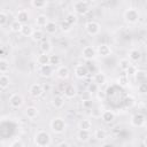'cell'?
Returning <instances> with one entry per match:
<instances>
[{
  "label": "cell",
  "mask_w": 147,
  "mask_h": 147,
  "mask_svg": "<svg viewBox=\"0 0 147 147\" xmlns=\"http://www.w3.org/2000/svg\"><path fill=\"white\" fill-rule=\"evenodd\" d=\"M62 146H69V144H67V142H60L59 145H57V147H62Z\"/></svg>",
  "instance_id": "c3c4849f"
},
{
  "label": "cell",
  "mask_w": 147,
  "mask_h": 147,
  "mask_svg": "<svg viewBox=\"0 0 147 147\" xmlns=\"http://www.w3.org/2000/svg\"><path fill=\"white\" fill-rule=\"evenodd\" d=\"M22 23H20L17 20H15V21H13L11 23H10V30L13 31V32H15V33H18L20 31H21V28H22Z\"/></svg>",
  "instance_id": "e575fe53"
},
{
  "label": "cell",
  "mask_w": 147,
  "mask_h": 147,
  "mask_svg": "<svg viewBox=\"0 0 147 147\" xmlns=\"http://www.w3.org/2000/svg\"><path fill=\"white\" fill-rule=\"evenodd\" d=\"M76 1H77V0H76Z\"/></svg>",
  "instance_id": "816d5d0a"
},
{
  "label": "cell",
  "mask_w": 147,
  "mask_h": 147,
  "mask_svg": "<svg viewBox=\"0 0 147 147\" xmlns=\"http://www.w3.org/2000/svg\"><path fill=\"white\" fill-rule=\"evenodd\" d=\"M139 17H140V14L136 8H127L124 11V20L129 24H136L139 21Z\"/></svg>",
  "instance_id": "3957f363"
},
{
  "label": "cell",
  "mask_w": 147,
  "mask_h": 147,
  "mask_svg": "<svg viewBox=\"0 0 147 147\" xmlns=\"http://www.w3.org/2000/svg\"><path fill=\"white\" fill-rule=\"evenodd\" d=\"M83 1H85V2L88 3V5H91L92 2H94V0H83Z\"/></svg>",
  "instance_id": "681fc988"
},
{
  "label": "cell",
  "mask_w": 147,
  "mask_h": 147,
  "mask_svg": "<svg viewBox=\"0 0 147 147\" xmlns=\"http://www.w3.org/2000/svg\"><path fill=\"white\" fill-rule=\"evenodd\" d=\"M71 26H72V25H70L67 21H63V22L60 24V26H59V28H60L63 32H69V31L71 30Z\"/></svg>",
  "instance_id": "ab89813d"
},
{
  "label": "cell",
  "mask_w": 147,
  "mask_h": 147,
  "mask_svg": "<svg viewBox=\"0 0 147 147\" xmlns=\"http://www.w3.org/2000/svg\"><path fill=\"white\" fill-rule=\"evenodd\" d=\"M64 102H65L64 101V96H62V95H55V96L52 98V101H51L52 106L54 108H56V109L62 108L64 106Z\"/></svg>",
  "instance_id": "44dd1931"
},
{
  "label": "cell",
  "mask_w": 147,
  "mask_h": 147,
  "mask_svg": "<svg viewBox=\"0 0 147 147\" xmlns=\"http://www.w3.org/2000/svg\"><path fill=\"white\" fill-rule=\"evenodd\" d=\"M48 17L45 15V14H39L37 17H36V21H34V23H36V25L38 26V28H44L47 23H48Z\"/></svg>",
  "instance_id": "cb8c5ba5"
},
{
  "label": "cell",
  "mask_w": 147,
  "mask_h": 147,
  "mask_svg": "<svg viewBox=\"0 0 147 147\" xmlns=\"http://www.w3.org/2000/svg\"><path fill=\"white\" fill-rule=\"evenodd\" d=\"M30 38H31L34 42H40V41L45 38V33H44L42 30H40V29H36V30L32 31Z\"/></svg>",
  "instance_id": "603a6c76"
},
{
  "label": "cell",
  "mask_w": 147,
  "mask_h": 147,
  "mask_svg": "<svg viewBox=\"0 0 147 147\" xmlns=\"http://www.w3.org/2000/svg\"><path fill=\"white\" fill-rule=\"evenodd\" d=\"M29 94L31 98L33 99H38L44 94V88L42 85L39 83H33L30 87H29Z\"/></svg>",
  "instance_id": "52a82bcc"
},
{
  "label": "cell",
  "mask_w": 147,
  "mask_h": 147,
  "mask_svg": "<svg viewBox=\"0 0 147 147\" xmlns=\"http://www.w3.org/2000/svg\"><path fill=\"white\" fill-rule=\"evenodd\" d=\"M138 93L140 95H145L147 93V84H146V82L138 84Z\"/></svg>",
  "instance_id": "74e56055"
},
{
  "label": "cell",
  "mask_w": 147,
  "mask_h": 147,
  "mask_svg": "<svg viewBox=\"0 0 147 147\" xmlns=\"http://www.w3.org/2000/svg\"><path fill=\"white\" fill-rule=\"evenodd\" d=\"M76 138H77V140L80 141V142H87V141L91 139V132H90V130L79 129V130L77 131Z\"/></svg>",
  "instance_id": "4fadbf2b"
},
{
  "label": "cell",
  "mask_w": 147,
  "mask_h": 147,
  "mask_svg": "<svg viewBox=\"0 0 147 147\" xmlns=\"http://www.w3.org/2000/svg\"><path fill=\"white\" fill-rule=\"evenodd\" d=\"M111 54V48L109 45L107 44H100L96 48V55L101 56V57H107Z\"/></svg>",
  "instance_id": "7c38bea8"
},
{
  "label": "cell",
  "mask_w": 147,
  "mask_h": 147,
  "mask_svg": "<svg viewBox=\"0 0 147 147\" xmlns=\"http://www.w3.org/2000/svg\"><path fill=\"white\" fill-rule=\"evenodd\" d=\"M47 5V0H31V6L37 9H42Z\"/></svg>",
  "instance_id": "d6a6232c"
},
{
  "label": "cell",
  "mask_w": 147,
  "mask_h": 147,
  "mask_svg": "<svg viewBox=\"0 0 147 147\" xmlns=\"http://www.w3.org/2000/svg\"><path fill=\"white\" fill-rule=\"evenodd\" d=\"M93 106V102L91 99H87V100H83V107L84 108H92Z\"/></svg>",
  "instance_id": "bcb514c9"
},
{
  "label": "cell",
  "mask_w": 147,
  "mask_h": 147,
  "mask_svg": "<svg viewBox=\"0 0 147 147\" xmlns=\"http://www.w3.org/2000/svg\"><path fill=\"white\" fill-rule=\"evenodd\" d=\"M129 60L131 62H139L141 60V52L138 48H132L129 51Z\"/></svg>",
  "instance_id": "ac0fdd59"
},
{
  "label": "cell",
  "mask_w": 147,
  "mask_h": 147,
  "mask_svg": "<svg viewBox=\"0 0 147 147\" xmlns=\"http://www.w3.org/2000/svg\"><path fill=\"white\" fill-rule=\"evenodd\" d=\"M134 99L132 98V96H126L125 98V100H124V105H125V107L126 108H131L132 106H134Z\"/></svg>",
  "instance_id": "60d3db41"
},
{
  "label": "cell",
  "mask_w": 147,
  "mask_h": 147,
  "mask_svg": "<svg viewBox=\"0 0 147 147\" xmlns=\"http://www.w3.org/2000/svg\"><path fill=\"white\" fill-rule=\"evenodd\" d=\"M60 63H61V56L60 55H57V54L49 55V64L55 67V65H59Z\"/></svg>",
  "instance_id": "d590c367"
},
{
  "label": "cell",
  "mask_w": 147,
  "mask_h": 147,
  "mask_svg": "<svg viewBox=\"0 0 147 147\" xmlns=\"http://www.w3.org/2000/svg\"><path fill=\"white\" fill-rule=\"evenodd\" d=\"M44 28H45V31H46L48 34H54V33L57 31L59 25H57L55 22H53V21H48V23H47Z\"/></svg>",
  "instance_id": "d4e9b609"
},
{
  "label": "cell",
  "mask_w": 147,
  "mask_h": 147,
  "mask_svg": "<svg viewBox=\"0 0 147 147\" xmlns=\"http://www.w3.org/2000/svg\"><path fill=\"white\" fill-rule=\"evenodd\" d=\"M78 129H83V130H90L92 129V122L87 118H84V119H80L79 123H78Z\"/></svg>",
  "instance_id": "4dcf8cb0"
},
{
  "label": "cell",
  "mask_w": 147,
  "mask_h": 147,
  "mask_svg": "<svg viewBox=\"0 0 147 147\" xmlns=\"http://www.w3.org/2000/svg\"><path fill=\"white\" fill-rule=\"evenodd\" d=\"M130 124L134 127H144L146 124V116L142 113H136L131 116Z\"/></svg>",
  "instance_id": "5b68a950"
},
{
  "label": "cell",
  "mask_w": 147,
  "mask_h": 147,
  "mask_svg": "<svg viewBox=\"0 0 147 147\" xmlns=\"http://www.w3.org/2000/svg\"><path fill=\"white\" fill-rule=\"evenodd\" d=\"M87 91H88L91 94L96 93V92L99 91V85H96L94 82H93V83H90L88 86H87Z\"/></svg>",
  "instance_id": "f35d334b"
},
{
  "label": "cell",
  "mask_w": 147,
  "mask_h": 147,
  "mask_svg": "<svg viewBox=\"0 0 147 147\" xmlns=\"http://www.w3.org/2000/svg\"><path fill=\"white\" fill-rule=\"evenodd\" d=\"M133 77H134L136 83L139 84V83H144V82H146V79H147V74H146V71L142 70V69H137V71L134 72Z\"/></svg>",
  "instance_id": "d6986e66"
},
{
  "label": "cell",
  "mask_w": 147,
  "mask_h": 147,
  "mask_svg": "<svg viewBox=\"0 0 147 147\" xmlns=\"http://www.w3.org/2000/svg\"><path fill=\"white\" fill-rule=\"evenodd\" d=\"M74 11L76 15H86L88 11H90V5L86 3L85 1L83 0H77L75 3H74Z\"/></svg>",
  "instance_id": "277c9868"
},
{
  "label": "cell",
  "mask_w": 147,
  "mask_h": 147,
  "mask_svg": "<svg viewBox=\"0 0 147 147\" xmlns=\"http://www.w3.org/2000/svg\"><path fill=\"white\" fill-rule=\"evenodd\" d=\"M100 117L105 123H111L115 119V113L113 110H103L101 111Z\"/></svg>",
  "instance_id": "e0dca14e"
},
{
  "label": "cell",
  "mask_w": 147,
  "mask_h": 147,
  "mask_svg": "<svg viewBox=\"0 0 147 147\" xmlns=\"http://www.w3.org/2000/svg\"><path fill=\"white\" fill-rule=\"evenodd\" d=\"M10 69V64L6 59H0V74H6Z\"/></svg>",
  "instance_id": "1f68e13d"
},
{
  "label": "cell",
  "mask_w": 147,
  "mask_h": 147,
  "mask_svg": "<svg viewBox=\"0 0 147 147\" xmlns=\"http://www.w3.org/2000/svg\"><path fill=\"white\" fill-rule=\"evenodd\" d=\"M37 63H38L39 65L48 64V63H49V55L46 54V53H40V54L37 56Z\"/></svg>",
  "instance_id": "4316f807"
},
{
  "label": "cell",
  "mask_w": 147,
  "mask_h": 147,
  "mask_svg": "<svg viewBox=\"0 0 147 147\" xmlns=\"http://www.w3.org/2000/svg\"><path fill=\"white\" fill-rule=\"evenodd\" d=\"M94 138L96 139V140H99V141H103V140H106L107 139V132L103 130V129H96L95 131H94Z\"/></svg>",
  "instance_id": "f1b7e54d"
},
{
  "label": "cell",
  "mask_w": 147,
  "mask_h": 147,
  "mask_svg": "<svg viewBox=\"0 0 147 147\" xmlns=\"http://www.w3.org/2000/svg\"><path fill=\"white\" fill-rule=\"evenodd\" d=\"M82 56L87 61L93 60L96 57V49L93 46H85L82 51Z\"/></svg>",
  "instance_id": "30bf717a"
},
{
  "label": "cell",
  "mask_w": 147,
  "mask_h": 147,
  "mask_svg": "<svg viewBox=\"0 0 147 147\" xmlns=\"http://www.w3.org/2000/svg\"><path fill=\"white\" fill-rule=\"evenodd\" d=\"M56 76L60 78V79H67L68 77H69V75H70V70H69V68L67 67V65H60L57 69H56Z\"/></svg>",
  "instance_id": "9a60e30c"
},
{
  "label": "cell",
  "mask_w": 147,
  "mask_h": 147,
  "mask_svg": "<svg viewBox=\"0 0 147 147\" xmlns=\"http://www.w3.org/2000/svg\"><path fill=\"white\" fill-rule=\"evenodd\" d=\"M93 82L96 84V85H103L106 83V75L103 72H98L93 76Z\"/></svg>",
  "instance_id": "83f0119b"
},
{
  "label": "cell",
  "mask_w": 147,
  "mask_h": 147,
  "mask_svg": "<svg viewBox=\"0 0 147 147\" xmlns=\"http://www.w3.org/2000/svg\"><path fill=\"white\" fill-rule=\"evenodd\" d=\"M132 64V62L129 60V59H121L119 62H118V67L122 71H125L130 65Z\"/></svg>",
  "instance_id": "836d02e7"
},
{
  "label": "cell",
  "mask_w": 147,
  "mask_h": 147,
  "mask_svg": "<svg viewBox=\"0 0 147 147\" xmlns=\"http://www.w3.org/2000/svg\"><path fill=\"white\" fill-rule=\"evenodd\" d=\"M96 93H98V96H99V98H101V99H105V98H106L105 92H102V91H101V92H100V91H98Z\"/></svg>",
  "instance_id": "7dc6e473"
},
{
  "label": "cell",
  "mask_w": 147,
  "mask_h": 147,
  "mask_svg": "<svg viewBox=\"0 0 147 147\" xmlns=\"http://www.w3.org/2000/svg\"><path fill=\"white\" fill-rule=\"evenodd\" d=\"M74 72H75V76L79 79H84L87 77L88 75V69L86 68V65L84 64H77L74 69Z\"/></svg>",
  "instance_id": "8fae6325"
},
{
  "label": "cell",
  "mask_w": 147,
  "mask_h": 147,
  "mask_svg": "<svg viewBox=\"0 0 147 147\" xmlns=\"http://www.w3.org/2000/svg\"><path fill=\"white\" fill-rule=\"evenodd\" d=\"M52 49H53L52 42H51L49 40H47V39H45V38H44V39L40 41V45H39V51H40L41 53L49 54V53L52 52Z\"/></svg>",
  "instance_id": "5bb4252c"
},
{
  "label": "cell",
  "mask_w": 147,
  "mask_h": 147,
  "mask_svg": "<svg viewBox=\"0 0 147 147\" xmlns=\"http://www.w3.org/2000/svg\"><path fill=\"white\" fill-rule=\"evenodd\" d=\"M9 85H10V78L6 74L0 75V88L6 90V88L9 87Z\"/></svg>",
  "instance_id": "484cf974"
},
{
  "label": "cell",
  "mask_w": 147,
  "mask_h": 147,
  "mask_svg": "<svg viewBox=\"0 0 147 147\" xmlns=\"http://www.w3.org/2000/svg\"><path fill=\"white\" fill-rule=\"evenodd\" d=\"M100 30H101V26L95 21H90V22H87L85 24V31L90 36H96V34H99L100 33Z\"/></svg>",
  "instance_id": "8992f818"
},
{
  "label": "cell",
  "mask_w": 147,
  "mask_h": 147,
  "mask_svg": "<svg viewBox=\"0 0 147 147\" xmlns=\"http://www.w3.org/2000/svg\"><path fill=\"white\" fill-rule=\"evenodd\" d=\"M2 47V44H1V40H0V48Z\"/></svg>",
  "instance_id": "f907efd6"
},
{
  "label": "cell",
  "mask_w": 147,
  "mask_h": 147,
  "mask_svg": "<svg viewBox=\"0 0 147 147\" xmlns=\"http://www.w3.org/2000/svg\"><path fill=\"white\" fill-rule=\"evenodd\" d=\"M24 142L21 139H15L13 142H10V147H23Z\"/></svg>",
  "instance_id": "f6af8a7d"
},
{
  "label": "cell",
  "mask_w": 147,
  "mask_h": 147,
  "mask_svg": "<svg viewBox=\"0 0 147 147\" xmlns=\"http://www.w3.org/2000/svg\"><path fill=\"white\" fill-rule=\"evenodd\" d=\"M38 114H39V110L34 106H28L25 108V116L30 119H34L38 116Z\"/></svg>",
  "instance_id": "7402d4cb"
},
{
  "label": "cell",
  "mask_w": 147,
  "mask_h": 147,
  "mask_svg": "<svg viewBox=\"0 0 147 147\" xmlns=\"http://www.w3.org/2000/svg\"><path fill=\"white\" fill-rule=\"evenodd\" d=\"M32 31H33V28L26 23V24H23V25H22L20 33H21L23 37H30L31 33H32Z\"/></svg>",
  "instance_id": "f546056e"
},
{
  "label": "cell",
  "mask_w": 147,
  "mask_h": 147,
  "mask_svg": "<svg viewBox=\"0 0 147 147\" xmlns=\"http://www.w3.org/2000/svg\"><path fill=\"white\" fill-rule=\"evenodd\" d=\"M51 130L52 132H54L55 134H61L65 131L67 129V122L64 121V118L62 117H54L51 123H49Z\"/></svg>",
  "instance_id": "7a4b0ae2"
},
{
  "label": "cell",
  "mask_w": 147,
  "mask_h": 147,
  "mask_svg": "<svg viewBox=\"0 0 147 147\" xmlns=\"http://www.w3.org/2000/svg\"><path fill=\"white\" fill-rule=\"evenodd\" d=\"M7 22H8V16H7V14L3 13V11H0V26L6 25Z\"/></svg>",
  "instance_id": "b9f144b4"
},
{
  "label": "cell",
  "mask_w": 147,
  "mask_h": 147,
  "mask_svg": "<svg viewBox=\"0 0 147 147\" xmlns=\"http://www.w3.org/2000/svg\"><path fill=\"white\" fill-rule=\"evenodd\" d=\"M23 103H24V98L21 94L14 93L9 96V105H10L11 108H15V109L21 108L23 106Z\"/></svg>",
  "instance_id": "ba28073f"
},
{
  "label": "cell",
  "mask_w": 147,
  "mask_h": 147,
  "mask_svg": "<svg viewBox=\"0 0 147 147\" xmlns=\"http://www.w3.org/2000/svg\"><path fill=\"white\" fill-rule=\"evenodd\" d=\"M16 20L22 24H26L29 22V20H30V15H29L28 10H25V9L18 10L17 14H16Z\"/></svg>",
  "instance_id": "2e32d148"
},
{
  "label": "cell",
  "mask_w": 147,
  "mask_h": 147,
  "mask_svg": "<svg viewBox=\"0 0 147 147\" xmlns=\"http://www.w3.org/2000/svg\"><path fill=\"white\" fill-rule=\"evenodd\" d=\"M33 142L38 147H48L52 144V137L46 130H39L34 133Z\"/></svg>",
  "instance_id": "6da1fadb"
},
{
  "label": "cell",
  "mask_w": 147,
  "mask_h": 147,
  "mask_svg": "<svg viewBox=\"0 0 147 147\" xmlns=\"http://www.w3.org/2000/svg\"><path fill=\"white\" fill-rule=\"evenodd\" d=\"M39 75L41 77H45V78H49L52 77L54 74H55V69L52 64H45V65H39Z\"/></svg>",
  "instance_id": "9c48e42d"
},
{
  "label": "cell",
  "mask_w": 147,
  "mask_h": 147,
  "mask_svg": "<svg viewBox=\"0 0 147 147\" xmlns=\"http://www.w3.org/2000/svg\"><path fill=\"white\" fill-rule=\"evenodd\" d=\"M64 21H67L70 25H74V24L77 23L78 18H77V15H76V14H74V13H69V14L67 15V17H65Z\"/></svg>",
  "instance_id": "8d00e7d4"
},
{
  "label": "cell",
  "mask_w": 147,
  "mask_h": 147,
  "mask_svg": "<svg viewBox=\"0 0 147 147\" xmlns=\"http://www.w3.org/2000/svg\"><path fill=\"white\" fill-rule=\"evenodd\" d=\"M63 93H64V96L68 98V99H72L77 95V88L74 86V85H67L63 90Z\"/></svg>",
  "instance_id": "ffe728a7"
},
{
  "label": "cell",
  "mask_w": 147,
  "mask_h": 147,
  "mask_svg": "<svg viewBox=\"0 0 147 147\" xmlns=\"http://www.w3.org/2000/svg\"><path fill=\"white\" fill-rule=\"evenodd\" d=\"M136 71H137V68H136L133 64H131V65H130V67H129L124 72H125V75H126L127 77H130V76H133Z\"/></svg>",
  "instance_id": "ee69618b"
},
{
  "label": "cell",
  "mask_w": 147,
  "mask_h": 147,
  "mask_svg": "<svg viewBox=\"0 0 147 147\" xmlns=\"http://www.w3.org/2000/svg\"><path fill=\"white\" fill-rule=\"evenodd\" d=\"M117 80H118V83H119L122 86H126L127 83H129V77H127L126 75H122V76L118 77Z\"/></svg>",
  "instance_id": "7bdbcfd3"
}]
</instances>
